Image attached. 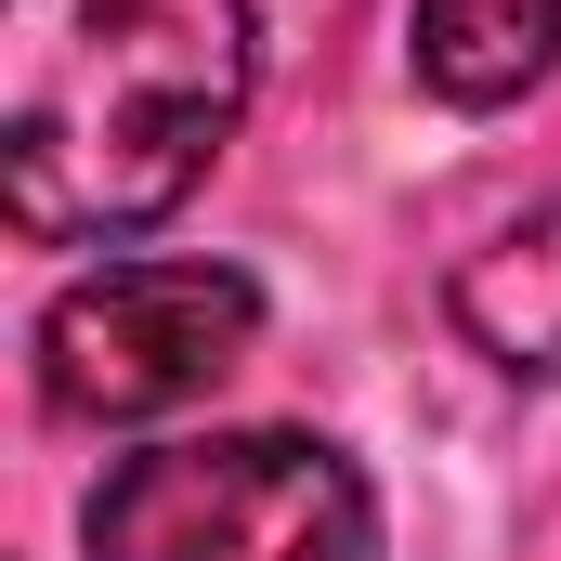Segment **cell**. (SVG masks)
<instances>
[{"label":"cell","mask_w":561,"mask_h":561,"mask_svg":"<svg viewBox=\"0 0 561 561\" xmlns=\"http://www.w3.org/2000/svg\"><path fill=\"white\" fill-rule=\"evenodd\" d=\"M249 0H0V209L39 249L170 222L249 118Z\"/></svg>","instance_id":"obj_1"},{"label":"cell","mask_w":561,"mask_h":561,"mask_svg":"<svg viewBox=\"0 0 561 561\" xmlns=\"http://www.w3.org/2000/svg\"><path fill=\"white\" fill-rule=\"evenodd\" d=\"M366 470L313 431H196L144 444L92 496V561H366Z\"/></svg>","instance_id":"obj_2"},{"label":"cell","mask_w":561,"mask_h":561,"mask_svg":"<svg viewBox=\"0 0 561 561\" xmlns=\"http://www.w3.org/2000/svg\"><path fill=\"white\" fill-rule=\"evenodd\" d=\"M262 340V287L236 262H105L39 313V392L53 419L131 431L196 392H222Z\"/></svg>","instance_id":"obj_3"},{"label":"cell","mask_w":561,"mask_h":561,"mask_svg":"<svg viewBox=\"0 0 561 561\" xmlns=\"http://www.w3.org/2000/svg\"><path fill=\"white\" fill-rule=\"evenodd\" d=\"M444 313H457V340L496 353L510 379H549V366H561V196L523 209L496 249H470L457 287H444Z\"/></svg>","instance_id":"obj_4"},{"label":"cell","mask_w":561,"mask_h":561,"mask_svg":"<svg viewBox=\"0 0 561 561\" xmlns=\"http://www.w3.org/2000/svg\"><path fill=\"white\" fill-rule=\"evenodd\" d=\"M405 39L444 105H523L561 66V0H419Z\"/></svg>","instance_id":"obj_5"}]
</instances>
